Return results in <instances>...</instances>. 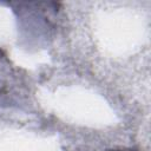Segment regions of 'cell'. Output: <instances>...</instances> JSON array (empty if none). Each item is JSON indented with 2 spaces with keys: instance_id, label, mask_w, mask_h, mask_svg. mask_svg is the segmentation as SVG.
Wrapping results in <instances>:
<instances>
[{
  "instance_id": "cell-1",
  "label": "cell",
  "mask_w": 151,
  "mask_h": 151,
  "mask_svg": "<svg viewBox=\"0 0 151 151\" xmlns=\"http://www.w3.org/2000/svg\"><path fill=\"white\" fill-rule=\"evenodd\" d=\"M112 151H124V150H112Z\"/></svg>"
}]
</instances>
